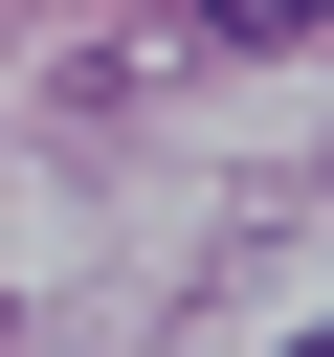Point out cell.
I'll list each match as a JSON object with an SVG mask.
<instances>
[{
	"label": "cell",
	"mask_w": 334,
	"mask_h": 357,
	"mask_svg": "<svg viewBox=\"0 0 334 357\" xmlns=\"http://www.w3.org/2000/svg\"><path fill=\"white\" fill-rule=\"evenodd\" d=\"M289 22H334V0H200V45H289Z\"/></svg>",
	"instance_id": "cell-1"
},
{
	"label": "cell",
	"mask_w": 334,
	"mask_h": 357,
	"mask_svg": "<svg viewBox=\"0 0 334 357\" xmlns=\"http://www.w3.org/2000/svg\"><path fill=\"white\" fill-rule=\"evenodd\" d=\"M312 357H334V335H312Z\"/></svg>",
	"instance_id": "cell-2"
}]
</instances>
